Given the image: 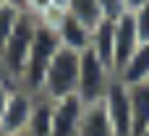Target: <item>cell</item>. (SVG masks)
<instances>
[{
  "instance_id": "cell-9",
  "label": "cell",
  "mask_w": 149,
  "mask_h": 136,
  "mask_svg": "<svg viewBox=\"0 0 149 136\" xmlns=\"http://www.w3.org/2000/svg\"><path fill=\"white\" fill-rule=\"evenodd\" d=\"M55 31H58V39H60V45L63 47H71V50H79V52H84V50H89V42H92V29H86L84 24H79L73 16H68L65 10L50 24Z\"/></svg>"
},
{
  "instance_id": "cell-14",
  "label": "cell",
  "mask_w": 149,
  "mask_h": 136,
  "mask_svg": "<svg viewBox=\"0 0 149 136\" xmlns=\"http://www.w3.org/2000/svg\"><path fill=\"white\" fill-rule=\"evenodd\" d=\"M113 47H115V21H100L94 29H92V42H89V50L97 52L110 68H113ZM115 73V71H113Z\"/></svg>"
},
{
  "instance_id": "cell-20",
  "label": "cell",
  "mask_w": 149,
  "mask_h": 136,
  "mask_svg": "<svg viewBox=\"0 0 149 136\" xmlns=\"http://www.w3.org/2000/svg\"><path fill=\"white\" fill-rule=\"evenodd\" d=\"M123 3H126V10H128V13H134V10H139L141 5H147L149 0H123Z\"/></svg>"
},
{
  "instance_id": "cell-2",
  "label": "cell",
  "mask_w": 149,
  "mask_h": 136,
  "mask_svg": "<svg viewBox=\"0 0 149 136\" xmlns=\"http://www.w3.org/2000/svg\"><path fill=\"white\" fill-rule=\"evenodd\" d=\"M79 66H81V52L60 45L37 94H45L50 100L73 97L79 92Z\"/></svg>"
},
{
  "instance_id": "cell-19",
  "label": "cell",
  "mask_w": 149,
  "mask_h": 136,
  "mask_svg": "<svg viewBox=\"0 0 149 136\" xmlns=\"http://www.w3.org/2000/svg\"><path fill=\"white\" fill-rule=\"evenodd\" d=\"M13 86H16V84H0V115H3V110H5V102H8V94H10Z\"/></svg>"
},
{
  "instance_id": "cell-3",
  "label": "cell",
  "mask_w": 149,
  "mask_h": 136,
  "mask_svg": "<svg viewBox=\"0 0 149 136\" xmlns=\"http://www.w3.org/2000/svg\"><path fill=\"white\" fill-rule=\"evenodd\" d=\"M37 24H39L37 16L24 13V18L13 29V34L0 45V60H3V66H5V71H8V76H10L13 84H18L21 71L26 66V58H29V50H31V39H34V31H37Z\"/></svg>"
},
{
  "instance_id": "cell-5",
  "label": "cell",
  "mask_w": 149,
  "mask_h": 136,
  "mask_svg": "<svg viewBox=\"0 0 149 136\" xmlns=\"http://www.w3.org/2000/svg\"><path fill=\"white\" fill-rule=\"evenodd\" d=\"M102 105H105L107 118L113 123V134L131 136V89H128V84H123L115 76L102 97Z\"/></svg>"
},
{
  "instance_id": "cell-12",
  "label": "cell",
  "mask_w": 149,
  "mask_h": 136,
  "mask_svg": "<svg viewBox=\"0 0 149 136\" xmlns=\"http://www.w3.org/2000/svg\"><path fill=\"white\" fill-rule=\"evenodd\" d=\"M52 107H55V100H50L45 94H34V107H31V118H29L26 134L29 136H50Z\"/></svg>"
},
{
  "instance_id": "cell-18",
  "label": "cell",
  "mask_w": 149,
  "mask_h": 136,
  "mask_svg": "<svg viewBox=\"0 0 149 136\" xmlns=\"http://www.w3.org/2000/svg\"><path fill=\"white\" fill-rule=\"evenodd\" d=\"M100 8H102V16L107 21H118L120 16H126V3L123 0H100Z\"/></svg>"
},
{
  "instance_id": "cell-1",
  "label": "cell",
  "mask_w": 149,
  "mask_h": 136,
  "mask_svg": "<svg viewBox=\"0 0 149 136\" xmlns=\"http://www.w3.org/2000/svg\"><path fill=\"white\" fill-rule=\"evenodd\" d=\"M58 47H60L58 31L50 24L39 21L37 24V31H34V39H31V50H29L26 66L21 71V79H18V86H24L26 92L37 94L39 86H42V81H45V73H47L55 52H58Z\"/></svg>"
},
{
  "instance_id": "cell-21",
  "label": "cell",
  "mask_w": 149,
  "mask_h": 136,
  "mask_svg": "<svg viewBox=\"0 0 149 136\" xmlns=\"http://www.w3.org/2000/svg\"><path fill=\"white\" fill-rule=\"evenodd\" d=\"M0 84H13L10 76H8V71H5V66H3V60H0Z\"/></svg>"
},
{
  "instance_id": "cell-7",
  "label": "cell",
  "mask_w": 149,
  "mask_h": 136,
  "mask_svg": "<svg viewBox=\"0 0 149 136\" xmlns=\"http://www.w3.org/2000/svg\"><path fill=\"white\" fill-rule=\"evenodd\" d=\"M81 110H84V102L79 100V94H73V97H63V100H55L50 136H76V134H79Z\"/></svg>"
},
{
  "instance_id": "cell-16",
  "label": "cell",
  "mask_w": 149,
  "mask_h": 136,
  "mask_svg": "<svg viewBox=\"0 0 149 136\" xmlns=\"http://www.w3.org/2000/svg\"><path fill=\"white\" fill-rule=\"evenodd\" d=\"M24 13H26V10L16 8V5H10V3H3V5H0V45L13 34V29L18 26V21L24 18Z\"/></svg>"
},
{
  "instance_id": "cell-25",
  "label": "cell",
  "mask_w": 149,
  "mask_h": 136,
  "mask_svg": "<svg viewBox=\"0 0 149 136\" xmlns=\"http://www.w3.org/2000/svg\"><path fill=\"white\" fill-rule=\"evenodd\" d=\"M147 86H149V81H147Z\"/></svg>"
},
{
  "instance_id": "cell-13",
  "label": "cell",
  "mask_w": 149,
  "mask_h": 136,
  "mask_svg": "<svg viewBox=\"0 0 149 136\" xmlns=\"http://www.w3.org/2000/svg\"><path fill=\"white\" fill-rule=\"evenodd\" d=\"M131 89V136H141L149 126V86L136 84Z\"/></svg>"
},
{
  "instance_id": "cell-24",
  "label": "cell",
  "mask_w": 149,
  "mask_h": 136,
  "mask_svg": "<svg viewBox=\"0 0 149 136\" xmlns=\"http://www.w3.org/2000/svg\"><path fill=\"white\" fill-rule=\"evenodd\" d=\"M141 136H149V126H147V128H144V134H141Z\"/></svg>"
},
{
  "instance_id": "cell-17",
  "label": "cell",
  "mask_w": 149,
  "mask_h": 136,
  "mask_svg": "<svg viewBox=\"0 0 149 136\" xmlns=\"http://www.w3.org/2000/svg\"><path fill=\"white\" fill-rule=\"evenodd\" d=\"M131 16H134V24H136L139 39H141V42H149V3H147V5H141L139 10H134Z\"/></svg>"
},
{
  "instance_id": "cell-15",
  "label": "cell",
  "mask_w": 149,
  "mask_h": 136,
  "mask_svg": "<svg viewBox=\"0 0 149 136\" xmlns=\"http://www.w3.org/2000/svg\"><path fill=\"white\" fill-rule=\"evenodd\" d=\"M65 13L73 16L86 29H94L100 21H105L102 8H100V0H65Z\"/></svg>"
},
{
  "instance_id": "cell-22",
  "label": "cell",
  "mask_w": 149,
  "mask_h": 136,
  "mask_svg": "<svg viewBox=\"0 0 149 136\" xmlns=\"http://www.w3.org/2000/svg\"><path fill=\"white\" fill-rule=\"evenodd\" d=\"M5 3H10V5H16V8L26 10V0H5Z\"/></svg>"
},
{
  "instance_id": "cell-4",
  "label": "cell",
  "mask_w": 149,
  "mask_h": 136,
  "mask_svg": "<svg viewBox=\"0 0 149 136\" xmlns=\"http://www.w3.org/2000/svg\"><path fill=\"white\" fill-rule=\"evenodd\" d=\"M115 73L113 68L92 50H84L81 52V66H79V100L84 105L89 102H100L107 92V86L113 84Z\"/></svg>"
},
{
  "instance_id": "cell-10",
  "label": "cell",
  "mask_w": 149,
  "mask_h": 136,
  "mask_svg": "<svg viewBox=\"0 0 149 136\" xmlns=\"http://www.w3.org/2000/svg\"><path fill=\"white\" fill-rule=\"evenodd\" d=\"M76 136H115L113 134V123L107 118V110L100 102H89L81 110V121H79V134Z\"/></svg>"
},
{
  "instance_id": "cell-11",
  "label": "cell",
  "mask_w": 149,
  "mask_h": 136,
  "mask_svg": "<svg viewBox=\"0 0 149 136\" xmlns=\"http://www.w3.org/2000/svg\"><path fill=\"white\" fill-rule=\"evenodd\" d=\"M123 84L136 86V84H147L149 81V42H141L134 55L120 66V71L115 73Z\"/></svg>"
},
{
  "instance_id": "cell-23",
  "label": "cell",
  "mask_w": 149,
  "mask_h": 136,
  "mask_svg": "<svg viewBox=\"0 0 149 136\" xmlns=\"http://www.w3.org/2000/svg\"><path fill=\"white\" fill-rule=\"evenodd\" d=\"M8 136H29L26 131H21V134H8Z\"/></svg>"
},
{
  "instance_id": "cell-6",
  "label": "cell",
  "mask_w": 149,
  "mask_h": 136,
  "mask_svg": "<svg viewBox=\"0 0 149 136\" xmlns=\"http://www.w3.org/2000/svg\"><path fill=\"white\" fill-rule=\"evenodd\" d=\"M31 107H34V94L16 84L10 89L8 102H5V110L0 115V136L26 131L29 118H31Z\"/></svg>"
},
{
  "instance_id": "cell-8",
  "label": "cell",
  "mask_w": 149,
  "mask_h": 136,
  "mask_svg": "<svg viewBox=\"0 0 149 136\" xmlns=\"http://www.w3.org/2000/svg\"><path fill=\"white\" fill-rule=\"evenodd\" d=\"M141 45L139 39V31H136V24H134V16L126 13L115 21V47H113V71L118 73L120 66L134 55V50Z\"/></svg>"
}]
</instances>
